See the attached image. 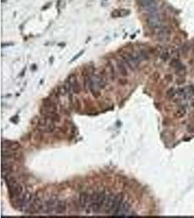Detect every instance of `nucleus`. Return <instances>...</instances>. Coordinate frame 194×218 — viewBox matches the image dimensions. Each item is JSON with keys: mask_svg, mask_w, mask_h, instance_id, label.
Masks as SVG:
<instances>
[{"mask_svg": "<svg viewBox=\"0 0 194 218\" xmlns=\"http://www.w3.org/2000/svg\"><path fill=\"white\" fill-rule=\"evenodd\" d=\"M32 202V195L29 192H25L21 196L18 200V206L21 209H23L25 207H28L31 202Z\"/></svg>", "mask_w": 194, "mask_h": 218, "instance_id": "nucleus-4", "label": "nucleus"}, {"mask_svg": "<svg viewBox=\"0 0 194 218\" xmlns=\"http://www.w3.org/2000/svg\"><path fill=\"white\" fill-rule=\"evenodd\" d=\"M111 16H112L113 18H118V17H121V15H120V10L113 11L112 13H111Z\"/></svg>", "mask_w": 194, "mask_h": 218, "instance_id": "nucleus-20", "label": "nucleus"}, {"mask_svg": "<svg viewBox=\"0 0 194 218\" xmlns=\"http://www.w3.org/2000/svg\"><path fill=\"white\" fill-rule=\"evenodd\" d=\"M89 199V195L86 192H82L80 193L79 198V205L81 209H84L87 204Z\"/></svg>", "mask_w": 194, "mask_h": 218, "instance_id": "nucleus-11", "label": "nucleus"}, {"mask_svg": "<svg viewBox=\"0 0 194 218\" xmlns=\"http://www.w3.org/2000/svg\"><path fill=\"white\" fill-rule=\"evenodd\" d=\"M114 198V196L113 194L108 195V196H107V197H106V200L104 204V212H106V213H107V212L108 211V209H110L111 204H112Z\"/></svg>", "mask_w": 194, "mask_h": 218, "instance_id": "nucleus-15", "label": "nucleus"}, {"mask_svg": "<svg viewBox=\"0 0 194 218\" xmlns=\"http://www.w3.org/2000/svg\"><path fill=\"white\" fill-rule=\"evenodd\" d=\"M148 25L151 29H156L161 26V19L160 15L157 13L156 11L151 12L147 18Z\"/></svg>", "mask_w": 194, "mask_h": 218, "instance_id": "nucleus-3", "label": "nucleus"}, {"mask_svg": "<svg viewBox=\"0 0 194 218\" xmlns=\"http://www.w3.org/2000/svg\"><path fill=\"white\" fill-rule=\"evenodd\" d=\"M58 198L57 196H52L47 202H46L45 204H44V209L45 213H51L53 210H55V207L57 205Z\"/></svg>", "mask_w": 194, "mask_h": 218, "instance_id": "nucleus-7", "label": "nucleus"}, {"mask_svg": "<svg viewBox=\"0 0 194 218\" xmlns=\"http://www.w3.org/2000/svg\"><path fill=\"white\" fill-rule=\"evenodd\" d=\"M106 196L105 191H100L97 193H95L93 197L90 198V201L91 202L92 211L95 213H97L100 211L105 204L106 200Z\"/></svg>", "mask_w": 194, "mask_h": 218, "instance_id": "nucleus-1", "label": "nucleus"}, {"mask_svg": "<svg viewBox=\"0 0 194 218\" xmlns=\"http://www.w3.org/2000/svg\"><path fill=\"white\" fill-rule=\"evenodd\" d=\"M130 209V204L127 202H123L122 204H121V208H120L119 211V213L117 215V216H122V215H126L127 212H129Z\"/></svg>", "mask_w": 194, "mask_h": 218, "instance_id": "nucleus-14", "label": "nucleus"}, {"mask_svg": "<svg viewBox=\"0 0 194 218\" xmlns=\"http://www.w3.org/2000/svg\"><path fill=\"white\" fill-rule=\"evenodd\" d=\"M69 79L71 83L72 91L75 93H79L80 91V87H79V84L76 80V78L75 77L74 75H71V76H69Z\"/></svg>", "mask_w": 194, "mask_h": 218, "instance_id": "nucleus-12", "label": "nucleus"}, {"mask_svg": "<svg viewBox=\"0 0 194 218\" xmlns=\"http://www.w3.org/2000/svg\"><path fill=\"white\" fill-rule=\"evenodd\" d=\"M8 189H9V193L11 199L19 198L20 196L22 195L23 188L20 184L18 183V182L14 184V185H12V186L9 187Z\"/></svg>", "mask_w": 194, "mask_h": 218, "instance_id": "nucleus-5", "label": "nucleus"}, {"mask_svg": "<svg viewBox=\"0 0 194 218\" xmlns=\"http://www.w3.org/2000/svg\"><path fill=\"white\" fill-rule=\"evenodd\" d=\"M155 30L157 37L161 41L167 40L169 38V35H170V31L167 27L161 26L159 28L156 29Z\"/></svg>", "mask_w": 194, "mask_h": 218, "instance_id": "nucleus-8", "label": "nucleus"}, {"mask_svg": "<svg viewBox=\"0 0 194 218\" xmlns=\"http://www.w3.org/2000/svg\"><path fill=\"white\" fill-rule=\"evenodd\" d=\"M108 69L110 73V76L114 79V78H115V71H114V68L111 63H108Z\"/></svg>", "mask_w": 194, "mask_h": 218, "instance_id": "nucleus-18", "label": "nucleus"}, {"mask_svg": "<svg viewBox=\"0 0 194 218\" xmlns=\"http://www.w3.org/2000/svg\"><path fill=\"white\" fill-rule=\"evenodd\" d=\"M182 93L183 95L185 97H190L192 95L194 94V88L191 86H188V87H185L182 90Z\"/></svg>", "mask_w": 194, "mask_h": 218, "instance_id": "nucleus-17", "label": "nucleus"}, {"mask_svg": "<svg viewBox=\"0 0 194 218\" xmlns=\"http://www.w3.org/2000/svg\"><path fill=\"white\" fill-rule=\"evenodd\" d=\"M83 52H84V51H82V52H79V54H78L77 56H75V57H74V58H73V60H71V61H73V60H76V58H78V57H79V56H81V55H82V53H83Z\"/></svg>", "mask_w": 194, "mask_h": 218, "instance_id": "nucleus-21", "label": "nucleus"}, {"mask_svg": "<svg viewBox=\"0 0 194 218\" xmlns=\"http://www.w3.org/2000/svg\"><path fill=\"white\" fill-rule=\"evenodd\" d=\"M20 147V145L17 142H12V141H2V148H5L6 150H9V151H16L18 148Z\"/></svg>", "mask_w": 194, "mask_h": 218, "instance_id": "nucleus-9", "label": "nucleus"}, {"mask_svg": "<svg viewBox=\"0 0 194 218\" xmlns=\"http://www.w3.org/2000/svg\"><path fill=\"white\" fill-rule=\"evenodd\" d=\"M124 63L130 68L131 70L134 71L139 65L140 61L137 60L134 54H123L121 56Z\"/></svg>", "mask_w": 194, "mask_h": 218, "instance_id": "nucleus-2", "label": "nucleus"}, {"mask_svg": "<svg viewBox=\"0 0 194 218\" xmlns=\"http://www.w3.org/2000/svg\"><path fill=\"white\" fill-rule=\"evenodd\" d=\"M66 209H67V204H66V201L60 200L58 202L56 207H55V213L61 215L66 212Z\"/></svg>", "mask_w": 194, "mask_h": 218, "instance_id": "nucleus-10", "label": "nucleus"}, {"mask_svg": "<svg viewBox=\"0 0 194 218\" xmlns=\"http://www.w3.org/2000/svg\"><path fill=\"white\" fill-rule=\"evenodd\" d=\"M130 14V11L128 10H125L123 9L121 10H120V15H121V17H125L127 15H128Z\"/></svg>", "mask_w": 194, "mask_h": 218, "instance_id": "nucleus-19", "label": "nucleus"}, {"mask_svg": "<svg viewBox=\"0 0 194 218\" xmlns=\"http://www.w3.org/2000/svg\"><path fill=\"white\" fill-rule=\"evenodd\" d=\"M117 66H118V69L120 73L124 76H127L128 73H127V68H126L125 63H124V61L123 60H118L117 61Z\"/></svg>", "mask_w": 194, "mask_h": 218, "instance_id": "nucleus-16", "label": "nucleus"}, {"mask_svg": "<svg viewBox=\"0 0 194 218\" xmlns=\"http://www.w3.org/2000/svg\"><path fill=\"white\" fill-rule=\"evenodd\" d=\"M12 171V167L10 165H8V164H5V163H2V178H5L9 176L11 174Z\"/></svg>", "mask_w": 194, "mask_h": 218, "instance_id": "nucleus-13", "label": "nucleus"}, {"mask_svg": "<svg viewBox=\"0 0 194 218\" xmlns=\"http://www.w3.org/2000/svg\"><path fill=\"white\" fill-rule=\"evenodd\" d=\"M141 6L151 12L156 11V0H139Z\"/></svg>", "mask_w": 194, "mask_h": 218, "instance_id": "nucleus-6", "label": "nucleus"}]
</instances>
